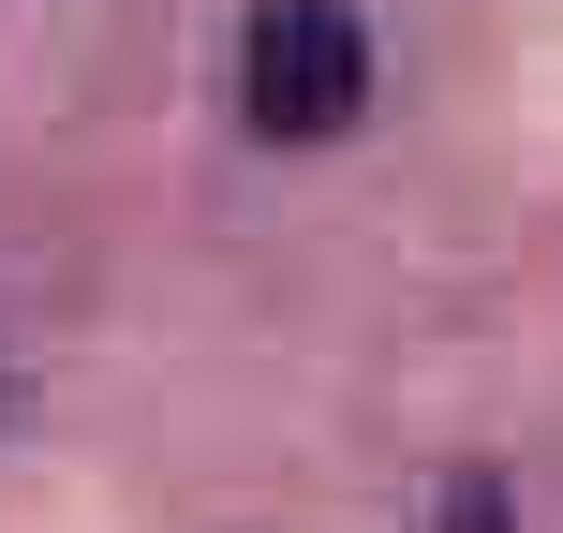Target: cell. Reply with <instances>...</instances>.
<instances>
[{
  "instance_id": "obj_1",
  "label": "cell",
  "mask_w": 563,
  "mask_h": 533,
  "mask_svg": "<svg viewBox=\"0 0 563 533\" xmlns=\"http://www.w3.org/2000/svg\"><path fill=\"white\" fill-rule=\"evenodd\" d=\"M238 89H253V134H341L371 104V30L341 0H267L238 45Z\"/></svg>"
},
{
  "instance_id": "obj_2",
  "label": "cell",
  "mask_w": 563,
  "mask_h": 533,
  "mask_svg": "<svg viewBox=\"0 0 563 533\" xmlns=\"http://www.w3.org/2000/svg\"><path fill=\"white\" fill-rule=\"evenodd\" d=\"M445 533H505V489L475 475V489H460V504H445Z\"/></svg>"
}]
</instances>
